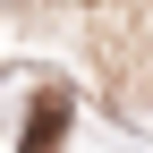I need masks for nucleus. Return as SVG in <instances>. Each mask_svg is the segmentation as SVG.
Returning <instances> with one entry per match:
<instances>
[{
	"label": "nucleus",
	"instance_id": "nucleus-1",
	"mask_svg": "<svg viewBox=\"0 0 153 153\" xmlns=\"http://www.w3.org/2000/svg\"><path fill=\"white\" fill-rule=\"evenodd\" d=\"M60 136H68V94H43L26 136H17V153H60Z\"/></svg>",
	"mask_w": 153,
	"mask_h": 153
}]
</instances>
